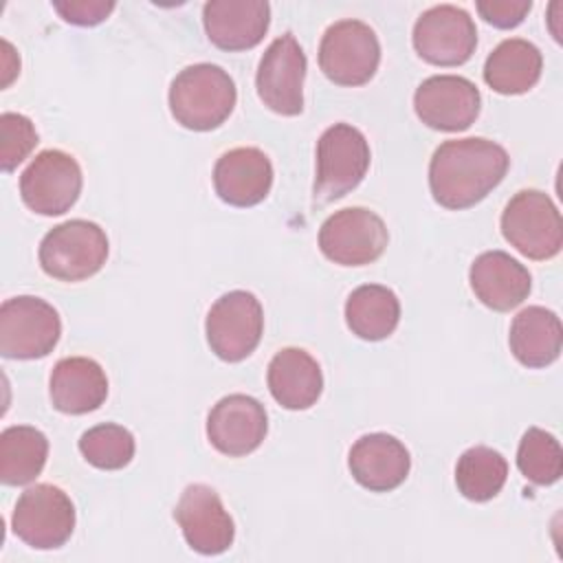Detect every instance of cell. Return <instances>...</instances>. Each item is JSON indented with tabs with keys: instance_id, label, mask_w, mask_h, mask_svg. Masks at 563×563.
Masks as SVG:
<instances>
[{
	"instance_id": "obj_24",
	"label": "cell",
	"mask_w": 563,
	"mask_h": 563,
	"mask_svg": "<svg viewBox=\"0 0 563 563\" xmlns=\"http://www.w3.org/2000/svg\"><path fill=\"white\" fill-rule=\"evenodd\" d=\"M541 51L521 37L499 42L484 64V81L499 95H523L541 79Z\"/></svg>"
},
{
	"instance_id": "obj_8",
	"label": "cell",
	"mask_w": 563,
	"mask_h": 563,
	"mask_svg": "<svg viewBox=\"0 0 563 563\" xmlns=\"http://www.w3.org/2000/svg\"><path fill=\"white\" fill-rule=\"evenodd\" d=\"M207 343L211 352L227 361L240 363L255 352L264 332V310L260 299L249 290L222 295L207 312Z\"/></svg>"
},
{
	"instance_id": "obj_22",
	"label": "cell",
	"mask_w": 563,
	"mask_h": 563,
	"mask_svg": "<svg viewBox=\"0 0 563 563\" xmlns=\"http://www.w3.org/2000/svg\"><path fill=\"white\" fill-rule=\"evenodd\" d=\"M268 389L284 409L312 407L323 389L319 363L301 347H284L268 363Z\"/></svg>"
},
{
	"instance_id": "obj_20",
	"label": "cell",
	"mask_w": 563,
	"mask_h": 563,
	"mask_svg": "<svg viewBox=\"0 0 563 563\" xmlns=\"http://www.w3.org/2000/svg\"><path fill=\"white\" fill-rule=\"evenodd\" d=\"M475 297L490 310L508 312L528 299L532 277L528 268L504 251H486L475 257L468 271Z\"/></svg>"
},
{
	"instance_id": "obj_28",
	"label": "cell",
	"mask_w": 563,
	"mask_h": 563,
	"mask_svg": "<svg viewBox=\"0 0 563 563\" xmlns=\"http://www.w3.org/2000/svg\"><path fill=\"white\" fill-rule=\"evenodd\" d=\"M517 466L521 475L537 486H550L559 482L563 475V451L559 440L539 427H530L521 435L517 449Z\"/></svg>"
},
{
	"instance_id": "obj_26",
	"label": "cell",
	"mask_w": 563,
	"mask_h": 563,
	"mask_svg": "<svg viewBox=\"0 0 563 563\" xmlns=\"http://www.w3.org/2000/svg\"><path fill=\"white\" fill-rule=\"evenodd\" d=\"M48 455L46 435L29 424L7 427L0 435V479L7 486H24L33 482Z\"/></svg>"
},
{
	"instance_id": "obj_23",
	"label": "cell",
	"mask_w": 563,
	"mask_h": 563,
	"mask_svg": "<svg viewBox=\"0 0 563 563\" xmlns=\"http://www.w3.org/2000/svg\"><path fill=\"white\" fill-rule=\"evenodd\" d=\"M512 356L526 367H545L561 354L563 328L556 312L543 306L523 308L510 323L508 334Z\"/></svg>"
},
{
	"instance_id": "obj_27",
	"label": "cell",
	"mask_w": 563,
	"mask_h": 563,
	"mask_svg": "<svg viewBox=\"0 0 563 563\" xmlns=\"http://www.w3.org/2000/svg\"><path fill=\"white\" fill-rule=\"evenodd\" d=\"M508 462L490 446L466 449L455 464L457 490L471 501L493 499L506 484Z\"/></svg>"
},
{
	"instance_id": "obj_30",
	"label": "cell",
	"mask_w": 563,
	"mask_h": 563,
	"mask_svg": "<svg viewBox=\"0 0 563 563\" xmlns=\"http://www.w3.org/2000/svg\"><path fill=\"white\" fill-rule=\"evenodd\" d=\"M37 145V132L29 117L2 112L0 117V167L13 172Z\"/></svg>"
},
{
	"instance_id": "obj_6",
	"label": "cell",
	"mask_w": 563,
	"mask_h": 563,
	"mask_svg": "<svg viewBox=\"0 0 563 563\" xmlns=\"http://www.w3.org/2000/svg\"><path fill=\"white\" fill-rule=\"evenodd\" d=\"M62 334L57 310L33 295H18L0 306V354L31 361L53 352Z\"/></svg>"
},
{
	"instance_id": "obj_5",
	"label": "cell",
	"mask_w": 563,
	"mask_h": 563,
	"mask_svg": "<svg viewBox=\"0 0 563 563\" xmlns=\"http://www.w3.org/2000/svg\"><path fill=\"white\" fill-rule=\"evenodd\" d=\"M501 233L521 255L543 262L563 246V222L554 200L539 189H521L501 211Z\"/></svg>"
},
{
	"instance_id": "obj_13",
	"label": "cell",
	"mask_w": 563,
	"mask_h": 563,
	"mask_svg": "<svg viewBox=\"0 0 563 563\" xmlns=\"http://www.w3.org/2000/svg\"><path fill=\"white\" fill-rule=\"evenodd\" d=\"M306 55L292 33L275 37L264 51L255 88L266 108L282 117H297L303 110Z\"/></svg>"
},
{
	"instance_id": "obj_29",
	"label": "cell",
	"mask_w": 563,
	"mask_h": 563,
	"mask_svg": "<svg viewBox=\"0 0 563 563\" xmlns=\"http://www.w3.org/2000/svg\"><path fill=\"white\" fill-rule=\"evenodd\" d=\"M79 451L88 464L101 471H119L134 457V435L114 422L90 427L79 438Z\"/></svg>"
},
{
	"instance_id": "obj_3",
	"label": "cell",
	"mask_w": 563,
	"mask_h": 563,
	"mask_svg": "<svg viewBox=\"0 0 563 563\" xmlns=\"http://www.w3.org/2000/svg\"><path fill=\"white\" fill-rule=\"evenodd\" d=\"M42 271L59 282H81L101 271L108 260V235L90 220H66L40 242Z\"/></svg>"
},
{
	"instance_id": "obj_10",
	"label": "cell",
	"mask_w": 563,
	"mask_h": 563,
	"mask_svg": "<svg viewBox=\"0 0 563 563\" xmlns=\"http://www.w3.org/2000/svg\"><path fill=\"white\" fill-rule=\"evenodd\" d=\"M389 242L383 218L365 207H347L325 218L319 229L321 253L341 266L376 262Z\"/></svg>"
},
{
	"instance_id": "obj_7",
	"label": "cell",
	"mask_w": 563,
	"mask_h": 563,
	"mask_svg": "<svg viewBox=\"0 0 563 563\" xmlns=\"http://www.w3.org/2000/svg\"><path fill=\"white\" fill-rule=\"evenodd\" d=\"M380 64V44L374 29L361 20L330 24L319 44V66L336 86L367 84Z\"/></svg>"
},
{
	"instance_id": "obj_16",
	"label": "cell",
	"mask_w": 563,
	"mask_h": 563,
	"mask_svg": "<svg viewBox=\"0 0 563 563\" xmlns=\"http://www.w3.org/2000/svg\"><path fill=\"white\" fill-rule=\"evenodd\" d=\"M268 416L264 405L246 394L220 398L207 416V438L216 451L229 457L253 453L266 438Z\"/></svg>"
},
{
	"instance_id": "obj_18",
	"label": "cell",
	"mask_w": 563,
	"mask_h": 563,
	"mask_svg": "<svg viewBox=\"0 0 563 563\" xmlns=\"http://www.w3.org/2000/svg\"><path fill=\"white\" fill-rule=\"evenodd\" d=\"M347 466L363 488L389 493L407 479L411 457L398 438L389 433H367L352 444Z\"/></svg>"
},
{
	"instance_id": "obj_31",
	"label": "cell",
	"mask_w": 563,
	"mask_h": 563,
	"mask_svg": "<svg viewBox=\"0 0 563 563\" xmlns=\"http://www.w3.org/2000/svg\"><path fill=\"white\" fill-rule=\"evenodd\" d=\"M53 9L70 24L77 26H95L103 22L112 11L114 2L106 0H64V2H53Z\"/></svg>"
},
{
	"instance_id": "obj_21",
	"label": "cell",
	"mask_w": 563,
	"mask_h": 563,
	"mask_svg": "<svg viewBox=\"0 0 563 563\" xmlns=\"http://www.w3.org/2000/svg\"><path fill=\"white\" fill-rule=\"evenodd\" d=\"M108 378L103 367L88 356L59 358L51 372V402L57 411L81 416L103 405Z\"/></svg>"
},
{
	"instance_id": "obj_2",
	"label": "cell",
	"mask_w": 563,
	"mask_h": 563,
	"mask_svg": "<svg viewBox=\"0 0 563 563\" xmlns=\"http://www.w3.org/2000/svg\"><path fill=\"white\" fill-rule=\"evenodd\" d=\"M238 90L231 75L216 64L183 68L169 86V112L187 130L209 132L233 112Z\"/></svg>"
},
{
	"instance_id": "obj_19",
	"label": "cell",
	"mask_w": 563,
	"mask_h": 563,
	"mask_svg": "<svg viewBox=\"0 0 563 563\" xmlns=\"http://www.w3.org/2000/svg\"><path fill=\"white\" fill-rule=\"evenodd\" d=\"M213 187L231 207L260 205L273 187L271 158L257 147H233L213 167Z\"/></svg>"
},
{
	"instance_id": "obj_12",
	"label": "cell",
	"mask_w": 563,
	"mask_h": 563,
	"mask_svg": "<svg viewBox=\"0 0 563 563\" xmlns=\"http://www.w3.org/2000/svg\"><path fill=\"white\" fill-rule=\"evenodd\" d=\"M416 53L433 66H460L477 46L473 18L455 4H435L420 13L411 35Z\"/></svg>"
},
{
	"instance_id": "obj_14",
	"label": "cell",
	"mask_w": 563,
	"mask_h": 563,
	"mask_svg": "<svg viewBox=\"0 0 563 563\" xmlns=\"http://www.w3.org/2000/svg\"><path fill=\"white\" fill-rule=\"evenodd\" d=\"M174 519L183 530L187 545L200 554L216 556L231 548L235 526L220 495L207 484H189L176 508Z\"/></svg>"
},
{
	"instance_id": "obj_32",
	"label": "cell",
	"mask_w": 563,
	"mask_h": 563,
	"mask_svg": "<svg viewBox=\"0 0 563 563\" xmlns=\"http://www.w3.org/2000/svg\"><path fill=\"white\" fill-rule=\"evenodd\" d=\"M475 7L488 24L497 29H515L523 22L528 11L532 9V2L530 0H479Z\"/></svg>"
},
{
	"instance_id": "obj_11",
	"label": "cell",
	"mask_w": 563,
	"mask_h": 563,
	"mask_svg": "<svg viewBox=\"0 0 563 563\" xmlns=\"http://www.w3.org/2000/svg\"><path fill=\"white\" fill-rule=\"evenodd\" d=\"M81 185V167L73 154L44 150L22 172L20 196L40 216H62L77 202Z\"/></svg>"
},
{
	"instance_id": "obj_9",
	"label": "cell",
	"mask_w": 563,
	"mask_h": 563,
	"mask_svg": "<svg viewBox=\"0 0 563 563\" xmlns=\"http://www.w3.org/2000/svg\"><path fill=\"white\" fill-rule=\"evenodd\" d=\"M11 528L29 548H62L75 530V506L59 486L35 484L18 497Z\"/></svg>"
},
{
	"instance_id": "obj_1",
	"label": "cell",
	"mask_w": 563,
	"mask_h": 563,
	"mask_svg": "<svg viewBox=\"0 0 563 563\" xmlns=\"http://www.w3.org/2000/svg\"><path fill=\"white\" fill-rule=\"evenodd\" d=\"M508 165V152L495 141L482 136L444 141L429 163L431 196L451 211L475 207L504 180Z\"/></svg>"
},
{
	"instance_id": "obj_17",
	"label": "cell",
	"mask_w": 563,
	"mask_h": 563,
	"mask_svg": "<svg viewBox=\"0 0 563 563\" xmlns=\"http://www.w3.org/2000/svg\"><path fill=\"white\" fill-rule=\"evenodd\" d=\"M202 24L213 46L235 53L257 46L271 24L266 0H211L202 9Z\"/></svg>"
},
{
	"instance_id": "obj_15",
	"label": "cell",
	"mask_w": 563,
	"mask_h": 563,
	"mask_svg": "<svg viewBox=\"0 0 563 563\" xmlns=\"http://www.w3.org/2000/svg\"><path fill=\"white\" fill-rule=\"evenodd\" d=\"M482 97L477 86L460 75L427 77L413 92L418 119L442 132H462L475 123Z\"/></svg>"
},
{
	"instance_id": "obj_4",
	"label": "cell",
	"mask_w": 563,
	"mask_h": 563,
	"mask_svg": "<svg viewBox=\"0 0 563 563\" xmlns=\"http://www.w3.org/2000/svg\"><path fill=\"white\" fill-rule=\"evenodd\" d=\"M369 169V143L350 123L330 125L317 141V176L312 187L314 205L343 198L365 178Z\"/></svg>"
},
{
	"instance_id": "obj_25",
	"label": "cell",
	"mask_w": 563,
	"mask_h": 563,
	"mask_svg": "<svg viewBox=\"0 0 563 563\" xmlns=\"http://www.w3.org/2000/svg\"><path fill=\"white\" fill-rule=\"evenodd\" d=\"M400 321V301L396 292L380 284L354 288L345 301V323L358 339L383 341Z\"/></svg>"
}]
</instances>
